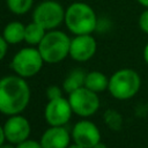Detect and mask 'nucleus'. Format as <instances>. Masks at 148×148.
Returning a JSON list of instances; mask_svg holds the SVG:
<instances>
[{
	"mask_svg": "<svg viewBox=\"0 0 148 148\" xmlns=\"http://www.w3.org/2000/svg\"><path fill=\"white\" fill-rule=\"evenodd\" d=\"M84 87L88 89L95 91V92H102L108 89L109 87V77L99 72V71H91L88 72L84 80Z\"/></svg>",
	"mask_w": 148,
	"mask_h": 148,
	"instance_id": "obj_14",
	"label": "nucleus"
},
{
	"mask_svg": "<svg viewBox=\"0 0 148 148\" xmlns=\"http://www.w3.org/2000/svg\"><path fill=\"white\" fill-rule=\"evenodd\" d=\"M30 87L25 79L14 74L0 79V112L6 116L22 113L30 102Z\"/></svg>",
	"mask_w": 148,
	"mask_h": 148,
	"instance_id": "obj_1",
	"label": "nucleus"
},
{
	"mask_svg": "<svg viewBox=\"0 0 148 148\" xmlns=\"http://www.w3.org/2000/svg\"><path fill=\"white\" fill-rule=\"evenodd\" d=\"M139 28L141 31L148 35V8H145V10L139 16Z\"/></svg>",
	"mask_w": 148,
	"mask_h": 148,
	"instance_id": "obj_20",
	"label": "nucleus"
},
{
	"mask_svg": "<svg viewBox=\"0 0 148 148\" xmlns=\"http://www.w3.org/2000/svg\"><path fill=\"white\" fill-rule=\"evenodd\" d=\"M97 50L96 39L91 36V34L87 35H74L71 38L69 45V57L79 62H84L90 60Z\"/></svg>",
	"mask_w": 148,
	"mask_h": 148,
	"instance_id": "obj_10",
	"label": "nucleus"
},
{
	"mask_svg": "<svg viewBox=\"0 0 148 148\" xmlns=\"http://www.w3.org/2000/svg\"><path fill=\"white\" fill-rule=\"evenodd\" d=\"M67 148H84V147H82V146H80V145H77V143H72V145H69Z\"/></svg>",
	"mask_w": 148,
	"mask_h": 148,
	"instance_id": "obj_28",
	"label": "nucleus"
},
{
	"mask_svg": "<svg viewBox=\"0 0 148 148\" xmlns=\"http://www.w3.org/2000/svg\"><path fill=\"white\" fill-rule=\"evenodd\" d=\"M6 141L5 136V131H3V125H0V146Z\"/></svg>",
	"mask_w": 148,
	"mask_h": 148,
	"instance_id": "obj_23",
	"label": "nucleus"
},
{
	"mask_svg": "<svg viewBox=\"0 0 148 148\" xmlns=\"http://www.w3.org/2000/svg\"><path fill=\"white\" fill-rule=\"evenodd\" d=\"M141 87V77L139 73L132 68H121L116 71L109 77L108 90L112 97L125 101L134 97Z\"/></svg>",
	"mask_w": 148,
	"mask_h": 148,
	"instance_id": "obj_3",
	"label": "nucleus"
},
{
	"mask_svg": "<svg viewBox=\"0 0 148 148\" xmlns=\"http://www.w3.org/2000/svg\"><path fill=\"white\" fill-rule=\"evenodd\" d=\"M73 113L68 98L64 96L57 99H50L44 109V118L50 126H65Z\"/></svg>",
	"mask_w": 148,
	"mask_h": 148,
	"instance_id": "obj_8",
	"label": "nucleus"
},
{
	"mask_svg": "<svg viewBox=\"0 0 148 148\" xmlns=\"http://www.w3.org/2000/svg\"><path fill=\"white\" fill-rule=\"evenodd\" d=\"M65 24L73 35L92 34L97 28V16L86 2H73L65 10Z\"/></svg>",
	"mask_w": 148,
	"mask_h": 148,
	"instance_id": "obj_2",
	"label": "nucleus"
},
{
	"mask_svg": "<svg viewBox=\"0 0 148 148\" xmlns=\"http://www.w3.org/2000/svg\"><path fill=\"white\" fill-rule=\"evenodd\" d=\"M3 131H5L6 140L8 142L18 145L25 141L27 139H29L31 126L29 120L24 116L18 113V114L8 116V119L3 124Z\"/></svg>",
	"mask_w": 148,
	"mask_h": 148,
	"instance_id": "obj_9",
	"label": "nucleus"
},
{
	"mask_svg": "<svg viewBox=\"0 0 148 148\" xmlns=\"http://www.w3.org/2000/svg\"><path fill=\"white\" fill-rule=\"evenodd\" d=\"M104 124L112 131H119L123 126V116L113 109H109L103 114Z\"/></svg>",
	"mask_w": 148,
	"mask_h": 148,
	"instance_id": "obj_17",
	"label": "nucleus"
},
{
	"mask_svg": "<svg viewBox=\"0 0 148 148\" xmlns=\"http://www.w3.org/2000/svg\"><path fill=\"white\" fill-rule=\"evenodd\" d=\"M69 45L71 38L64 31L53 29L46 31L37 49L46 64H57L69 56Z\"/></svg>",
	"mask_w": 148,
	"mask_h": 148,
	"instance_id": "obj_4",
	"label": "nucleus"
},
{
	"mask_svg": "<svg viewBox=\"0 0 148 148\" xmlns=\"http://www.w3.org/2000/svg\"><path fill=\"white\" fill-rule=\"evenodd\" d=\"M24 32H25V25L22 22L12 21L7 23L6 27L3 28L2 36L8 44L14 45L24 42Z\"/></svg>",
	"mask_w": 148,
	"mask_h": 148,
	"instance_id": "obj_13",
	"label": "nucleus"
},
{
	"mask_svg": "<svg viewBox=\"0 0 148 148\" xmlns=\"http://www.w3.org/2000/svg\"><path fill=\"white\" fill-rule=\"evenodd\" d=\"M16 148H43L39 141L36 140H31V139H27L25 141L16 145Z\"/></svg>",
	"mask_w": 148,
	"mask_h": 148,
	"instance_id": "obj_21",
	"label": "nucleus"
},
{
	"mask_svg": "<svg viewBox=\"0 0 148 148\" xmlns=\"http://www.w3.org/2000/svg\"><path fill=\"white\" fill-rule=\"evenodd\" d=\"M143 59H145V61H146V64L148 65V43L145 45V47H143Z\"/></svg>",
	"mask_w": 148,
	"mask_h": 148,
	"instance_id": "obj_24",
	"label": "nucleus"
},
{
	"mask_svg": "<svg viewBox=\"0 0 148 148\" xmlns=\"http://www.w3.org/2000/svg\"><path fill=\"white\" fill-rule=\"evenodd\" d=\"M44 62L39 50L34 46H28L14 54L10 61V68L16 75L29 79L39 73Z\"/></svg>",
	"mask_w": 148,
	"mask_h": 148,
	"instance_id": "obj_5",
	"label": "nucleus"
},
{
	"mask_svg": "<svg viewBox=\"0 0 148 148\" xmlns=\"http://www.w3.org/2000/svg\"><path fill=\"white\" fill-rule=\"evenodd\" d=\"M64 7L54 0H46L37 5L32 13V21L40 24L44 29L53 30L65 21Z\"/></svg>",
	"mask_w": 148,
	"mask_h": 148,
	"instance_id": "obj_6",
	"label": "nucleus"
},
{
	"mask_svg": "<svg viewBox=\"0 0 148 148\" xmlns=\"http://www.w3.org/2000/svg\"><path fill=\"white\" fill-rule=\"evenodd\" d=\"M45 92H46V97H47L49 101L62 97V89L59 86H56V84H52V86L47 87Z\"/></svg>",
	"mask_w": 148,
	"mask_h": 148,
	"instance_id": "obj_19",
	"label": "nucleus"
},
{
	"mask_svg": "<svg viewBox=\"0 0 148 148\" xmlns=\"http://www.w3.org/2000/svg\"><path fill=\"white\" fill-rule=\"evenodd\" d=\"M0 148H16V145H14V143H10V142H8V143H2L1 146H0Z\"/></svg>",
	"mask_w": 148,
	"mask_h": 148,
	"instance_id": "obj_25",
	"label": "nucleus"
},
{
	"mask_svg": "<svg viewBox=\"0 0 148 148\" xmlns=\"http://www.w3.org/2000/svg\"><path fill=\"white\" fill-rule=\"evenodd\" d=\"M71 134L73 141L84 148H92L101 141L99 128L96 124L87 119H82L75 123Z\"/></svg>",
	"mask_w": 148,
	"mask_h": 148,
	"instance_id": "obj_11",
	"label": "nucleus"
},
{
	"mask_svg": "<svg viewBox=\"0 0 148 148\" xmlns=\"http://www.w3.org/2000/svg\"><path fill=\"white\" fill-rule=\"evenodd\" d=\"M71 139L72 134L65 126H50L42 134L39 142L43 148H67Z\"/></svg>",
	"mask_w": 148,
	"mask_h": 148,
	"instance_id": "obj_12",
	"label": "nucleus"
},
{
	"mask_svg": "<svg viewBox=\"0 0 148 148\" xmlns=\"http://www.w3.org/2000/svg\"><path fill=\"white\" fill-rule=\"evenodd\" d=\"M142 7H145V8H148V0H136Z\"/></svg>",
	"mask_w": 148,
	"mask_h": 148,
	"instance_id": "obj_27",
	"label": "nucleus"
},
{
	"mask_svg": "<svg viewBox=\"0 0 148 148\" xmlns=\"http://www.w3.org/2000/svg\"><path fill=\"white\" fill-rule=\"evenodd\" d=\"M68 101L73 112L82 118H88L95 114L101 105L98 94L84 86L69 92Z\"/></svg>",
	"mask_w": 148,
	"mask_h": 148,
	"instance_id": "obj_7",
	"label": "nucleus"
},
{
	"mask_svg": "<svg viewBox=\"0 0 148 148\" xmlns=\"http://www.w3.org/2000/svg\"><path fill=\"white\" fill-rule=\"evenodd\" d=\"M8 43L6 42V39L3 38L2 35H0V61L5 58L6 53H7V50H8Z\"/></svg>",
	"mask_w": 148,
	"mask_h": 148,
	"instance_id": "obj_22",
	"label": "nucleus"
},
{
	"mask_svg": "<svg viewBox=\"0 0 148 148\" xmlns=\"http://www.w3.org/2000/svg\"><path fill=\"white\" fill-rule=\"evenodd\" d=\"M34 0H6L8 9L15 15H23L32 7Z\"/></svg>",
	"mask_w": 148,
	"mask_h": 148,
	"instance_id": "obj_18",
	"label": "nucleus"
},
{
	"mask_svg": "<svg viewBox=\"0 0 148 148\" xmlns=\"http://www.w3.org/2000/svg\"><path fill=\"white\" fill-rule=\"evenodd\" d=\"M86 75H87V73L81 68H75V69L71 71L62 82V89L67 94H69L74 90L83 87Z\"/></svg>",
	"mask_w": 148,
	"mask_h": 148,
	"instance_id": "obj_15",
	"label": "nucleus"
},
{
	"mask_svg": "<svg viewBox=\"0 0 148 148\" xmlns=\"http://www.w3.org/2000/svg\"><path fill=\"white\" fill-rule=\"evenodd\" d=\"M46 29H44L40 24L36 22H30L25 25V32H24V42L28 45L31 46H38V44L42 42L46 34Z\"/></svg>",
	"mask_w": 148,
	"mask_h": 148,
	"instance_id": "obj_16",
	"label": "nucleus"
},
{
	"mask_svg": "<svg viewBox=\"0 0 148 148\" xmlns=\"http://www.w3.org/2000/svg\"><path fill=\"white\" fill-rule=\"evenodd\" d=\"M92 148H108V146H106L105 143H103L102 141H99V142H98V143H96Z\"/></svg>",
	"mask_w": 148,
	"mask_h": 148,
	"instance_id": "obj_26",
	"label": "nucleus"
}]
</instances>
